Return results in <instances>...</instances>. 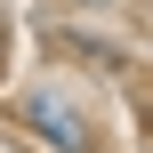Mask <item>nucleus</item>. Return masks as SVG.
I'll return each mask as SVG.
<instances>
[{"mask_svg": "<svg viewBox=\"0 0 153 153\" xmlns=\"http://www.w3.org/2000/svg\"><path fill=\"white\" fill-rule=\"evenodd\" d=\"M24 121H32V129H48V145H65V153L89 145V121H81L73 105H56V97H32V105H24Z\"/></svg>", "mask_w": 153, "mask_h": 153, "instance_id": "nucleus-1", "label": "nucleus"}]
</instances>
